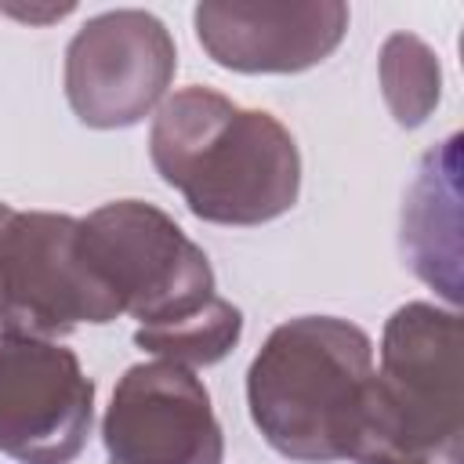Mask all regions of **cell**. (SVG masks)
<instances>
[{
  "label": "cell",
  "instance_id": "5b68a950",
  "mask_svg": "<svg viewBox=\"0 0 464 464\" xmlns=\"http://www.w3.org/2000/svg\"><path fill=\"white\" fill-rule=\"evenodd\" d=\"M116 315V297L80 250V218L0 203V334L58 341Z\"/></svg>",
  "mask_w": 464,
  "mask_h": 464
},
{
  "label": "cell",
  "instance_id": "6da1fadb",
  "mask_svg": "<svg viewBox=\"0 0 464 464\" xmlns=\"http://www.w3.org/2000/svg\"><path fill=\"white\" fill-rule=\"evenodd\" d=\"M261 439L301 464H362L373 439V341L337 315L279 323L246 370Z\"/></svg>",
  "mask_w": 464,
  "mask_h": 464
},
{
  "label": "cell",
  "instance_id": "3957f363",
  "mask_svg": "<svg viewBox=\"0 0 464 464\" xmlns=\"http://www.w3.org/2000/svg\"><path fill=\"white\" fill-rule=\"evenodd\" d=\"M362 464H464L460 315L431 301L392 312L373 370V439Z\"/></svg>",
  "mask_w": 464,
  "mask_h": 464
},
{
  "label": "cell",
  "instance_id": "ba28073f",
  "mask_svg": "<svg viewBox=\"0 0 464 464\" xmlns=\"http://www.w3.org/2000/svg\"><path fill=\"white\" fill-rule=\"evenodd\" d=\"M109 464H221L225 435L207 384L178 362L127 366L102 417Z\"/></svg>",
  "mask_w": 464,
  "mask_h": 464
},
{
  "label": "cell",
  "instance_id": "8992f818",
  "mask_svg": "<svg viewBox=\"0 0 464 464\" xmlns=\"http://www.w3.org/2000/svg\"><path fill=\"white\" fill-rule=\"evenodd\" d=\"M178 72L170 29L141 7L87 18L65 47V98L83 127L120 130L167 102Z\"/></svg>",
  "mask_w": 464,
  "mask_h": 464
},
{
  "label": "cell",
  "instance_id": "52a82bcc",
  "mask_svg": "<svg viewBox=\"0 0 464 464\" xmlns=\"http://www.w3.org/2000/svg\"><path fill=\"white\" fill-rule=\"evenodd\" d=\"M94 424V381L72 348L0 334V453L18 464H69Z\"/></svg>",
  "mask_w": 464,
  "mask_h": 464
},
{
  "label": "cell",
  "instance_id": "277c9868",
  "mask_svg": "<svg viewBox=\"0 0 464 464\" xmlns=\"http://www.w3.org/2000/svg\"><path fill=\"white\" fill-rule=\"evenodd\" d=\"M80 250L141 326L174 323L214 297V268L181 225L141 199H112L80 218Z\"/></svg>",
  "mask_w": 464,
  "mask_h": 464
},
{
  "label": "cell",
  "instance_id": "7c38bea8",
  "mask_svg": "<svg viewBox=\"0 0 464 464\" xmlns=\"http://www.w3.org/2000/svg\"><path fill=\"white\" fill-rule=\"evenodd\" d=\"M384 102L399 127H420L442 94L439 54L413 33H392L377 58Z\"/></svg>",
  "mask_w": 464,
  "mask_h": 464
},
{
  "label": "cell",
  "instance_id": "4fadbf2b",
  "mask_svg": "<svg viewBox=\"0 0 464 464\" xmlns=\"http://www.w3.org/2000/svg\"><path fill=\"white\" fill-rule=\"evenodd\" d=\"M14 18H25V22H51V18H65L72 14V4H62V7H7Z\"/></svg>",
  "mask_w": 464,
  "mask_h": 464
},
{
  "label": "cell",
  "instance_id": "7a4b0ae2",
  "mask_svg": "<svg viewBox=\"0 0 464 464\" xmlns=\"http://www.w3.org/2000/svg\"><path fill=\"white\" fill-rule=\"evenodd\" d=\"M149 156L185 207L210 225L250 228L283 218L301 192L294 134L265 109L221 91L181 87L152 116Z\"/></svg>",
  "mask_w": 464,
  "mask_h": 464
},
{
  "label": "cell",
  "instance_id": "9c48e42d",
  "mask_svg": "<svg viewBox=\"0 0 464 464\" xmlns=\"http://www.w3.org/2000/svg\"><path fill=\"white\" fill-rule=\"evenodd\" d=\"M196 40L232 72H304L326 62L344 33L341 0H203L192 11Z\"/></svg>",
  "mask_w": 464,
  "mask_h": 464
},
{
  "label": "cell",
  "instance_id": "8fae6325",
  "mask_svg": "<svg viewBox=\"0 0 464 464\" xmlns=\"http://www.w3.org/2000/svg\"><path fill=\"white\" fill-rule=\"evenodd\" d=\"M243 337V312L225 301L210 297L203 308L174 319V323H156V326H138L134 344L156 359L178 362V366H214L221 362Z\"/></svg>",
  "mask_w": 464,
  "mask_h": 464
},
{
  "label": "cell",
  "instance_id": "30bf717a",
  "mask_svg": "<svg viewBox=\"0 0 464 464\" xmlns=\"http://www.w3.org/2000/svg\"><path fill=\"white\" fill-rule=\"evenodd\" d=\"M457 145L460 138L450 134L435 145L406 192L402 207V257L406 265L435 286L450 304L460 301V221H457Z\"/></svg>",
  "mask_w": 464,
  "mask_h": 464
}]
</instances>
